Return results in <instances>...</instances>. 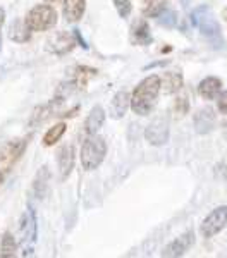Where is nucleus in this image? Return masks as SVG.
<instances>
[{
  "mask_svg": "<svg viewBox=\"0 0 227 258\" xmlns=\"http://www.w3.org/2000/svg\"><path fill=\"white\" fill-rule=\"evenodd\" d=\"M74 45H76V38H74V35H71V33H65V31L57 33L52 40H48V50H52V52H55V53L71 52V50L74 48Z\"/></svg>",
  "mask_w": 227,
  "mask_h": 258,
  "instance_id": "f8f14e48",
  "label": "nucleus"
},
{
  "mask_svg": "<svg viewBox=\"0 0 227 258\" xmlns=\"http://www.w3.org/2000/svg\"><path fill=\"white\" fill-rule=\"evenodd\" d=\"M74 160H76V153H74V148L71 145H64V147L59 148V152H57V165H59V174L62 181L67 179L69 174L72 172Z\"/></svg>",
  "mask_w": 227,
  "mask_h": 258,
  "instance_id": "1a4fd4ad",
  "label": "nucleus"
},
{
  "mask_svg": "<svg viewBox=\"0 0 227 258\" xmlns=\"http://www.w3.org/2000/svg\"><path fill=\"white\" fill-rule=\"evenodd\" d=\"M97 74V71L95 69H90V68H78L76 69V78H74V85H76V88H80V86H85L86 81L90 80L92 76Z\"/></svg>",
  "mask_w": 227,
  "mask_h": 258,
  "instance_id": "5701e85b",
  "label": "nucleus"
},
{
  "mask_svg": "<svg viewBox=\"0 0 227 258\" xmlns=\"http://www.w3.org/2000/svg\"><path fill=\"white\" fill-rule=\"evenodd\" d=\"M222 16H224V19L227 21V7H225V9H224V14H222Z\"/></svg>",
  "mask_w": 227,
  "mask_h": 258,
  "instance_id": "c756f323",
  "label": "nucleus"
},
{
  "mask_svg": "<svg viewBox=\"0 0 227 258\" xmlns=\"http://www.w3.org/2000/svg\"><path fill=\"white\" fill-rule=\"evenodd\" d=\"M21 236H23V255H31L33 244L36 241V217L33 209H28L26 214L23 215V222H21Z\"/></svg>",
  "mask_w": 227,
  "mask_h": 258,
  "instance_id": "423d86ee",
  "label": "nucleus"
},
{
  "mask_svg": "<svg viewBox=\"0 0 227 258\" xmlns=\"http://www.w3.org/2000/svg\"><path fill=\"white\" fill-rule=\"evenodd\" d=\"M227 227V207H217L210 212L208 215L203 219L200 226V232L203 238H213L218 232H222Z\"/></svg>",
  "mask_w": 227,
  "mask_h": 258,
  "instance_id": "39448f33",
  "label": "nucleus"
},
{
  "mask_svg": "<svg viewBox=\"0 0 227 258\" xmlns=\"http://www.w3.org/2000/svg\"><path fill=\"white\" fill-rule=\"evenodd\" d=\"M159 21L164 24V26H174L176 24V16H174V12H171V11H162L159 14Z\"/></svg>",
  "mask_w": 227,
  "mask_h": 258,
  "instance_id": "393cba45",
  "label": "nucleus"
},
{
  "mask_svg": "<svg viewBox=\"0 0 227 258\" xmlns=\"http://www.w3.org/2000/svg\"><path fill=\"white\" fill-rule=\"evenodd\" d=\"M65 129H67L65 122H59V124H55V126H52L43 136V145H45V147H52V145H55L57 141L64 136Z\"/></svg>",
  "mask_w": 227,
  "mask_h": 258,
  "instance_id": "aec40b11",
  "label": "nucleus"
},
{
  "mask_svg": "<svg viewBox=\"0 0 227 258\" xmlns=\"http://www.w3.org/2000/svg\"><path fill=\"white\" fill-rule=\"evenodd\" d=\"M0 50H2V36H0Z\"/></svg>",
  "mask_w": 227,
  "mask_h": 258,
  "instance_id": "7c9ffc66",
  "label": "nucleus"
},
{
  "mask_svg": "<svg viewBox=\"0 0 227 258\" xmlns=\"http://www.w3.org/2000/svg\"><path fill=\"white\" fill-rule=\"evenodd\" d=\"M9 38L18 43H24L31 38V30L26 24V19H16L9 28Z\"/></svg>",
  "mask_w": 227,
  "mask_h": 258,
  "instance_id": "a211bd4d",
  "label": "nucleus"
},
{
  "mask_svg": "<svg viewBox=\"0 0 227 258\" xmlns=\"http://www.w3.org/2000/svg\"><path fill=\"white\" fill-rule=\"evenodd\" d=\"M114 6H115V11L121 18H129L131 11H133V6H131V0H114Z\"/></svg>",
  "mask_w": 227,
  "mask_h": 258,
  "instance_id": "b1692460",
  "label": "nucleus"
},
{
  "mask_svg": "<svg viewBox=\"0 0 227 258\" xmlns=\"http://www.w3.org/2000/svg\"><path fill=\"white\" fill-rule=\"evenodd\" d=\"M131 105V97L127 91H119V93H115V97L112 98V102H110V107H109V114L112 119H121L126 115L127 109H129Z\"/></svg>",
  "mask_w": 227,
  "mask_h": 258,
  "instance_id": "ddd939ff",
  "label": "nucleus"
},
{
  "mask_svg": "<svg viewBox=\"0 0 227 258\" xmlns=\"http://www.w3.org/2000/svg\"><path fill=\"white\" fill-rule=\"evenodd\" d=\"M47 4H59V2H62V0H45Z\"/></svg>",
  "mask_w": 227,
  "mask_h": 258,
  "instance_id": "cd10ccee",
  "label": "nucleus"
},
{
  "mask_svg": "<svg viewBox=\"0 0 227 258\" xmlns=\"http://www.w3.org/2000/svg\"><path fill=\"white\" fill-rule=\"evenodd\" d=\"M222 91V81L215 76H208L198 85V93L205 100H213Z\"/></svg>",
  "mask_w": 227,
  "mask_h": 258,
  "instance_id": "4468645a",
  "label": "nucleus"
},
{
  "mask_svg": "<svg viewBox=\"0 0 227 258\" xmlns=\"http://www.w3.org/2000/svg\"><path fill=\"white\" fill-rule=\"evenodd\" d=\"M16 249H18V243H16V238L7 232L4 234L2 238V244H0V256L2 258H9V256H14L16 255Z\"/></svg>",
  "mask_w": 227,
  "mask_h": 258,
  "instance_id": "412c9836",
  "label": "nucleus"
},
{
  "mask_svg": "<svg viewBox=\"0 0 227 258\" xmlns=\"http://www.w3.org/2000/svg\"><path fill=\"white\" fill-rule=\"evenodd\" d=\"M162 11H164L162 0H144L143 14L146 16V18H159V14Z\"/></svg>",
  "mask_w": 227,
  "mask_h": 258,
  "instance_id": "4be33fe9",
  "label": "nucleus"
},
{
  "mask_svg": "<svg viewBox=\"0 0 227 258\" xmlns=\"http://www.w3.org/2000/svg\"><path fill=\"white\" fill-rule=\"evenodd\" d=\"M217 109H218L220 114L227 115V90L218 93V97H217Z\"/></svg>",
  "mask_w": 227,
  "mask_h": 258,
  "instance_id": "a878e982",
  "label": "nucleus"
},
{
  "mask_svg": "<svg viewBox=\"0 0 227 258\" xmlns=\"http://www.w3.org/2000/svg\"><path fill=\"white\" fill-rule=\"evenodd\" d=\"M133 41L136 45H148L152 41L150 28L144 21H139L136 26H133Z\"/></svg>",
  "mask_w": 227,
  "mask_h": 258,
  "instance_id": "6ab92c4d",
  "label": "nucleus"
},
{
  "mask_svg": "<svg viewBox=\"0 0 227 258\" xmlns=\"http://www.w3.org/2000/svg\"><path fill=\"white\" fill-rule=\"evenodd\" d=\"M159 93H160V76L152 74V76L144 78L134 88L133 95H131V109L138 115H148L155 109Z\"/></svg>",
  "mask_w": 227,
  "mask_h": 258,
  "instance_id": "f257e3e1",
  "label": "nucleus"
},
{
  "mask_svg": "<svg viewBox=\"0 0 227 258\" xmlns=\"http://www.w3.org/2000/svg\"><path fill=\"white\" fill-rule=\"evenodd\" d=\"M26 24L31 31H48L57 24V11L52 6H35L28 12Z\"/></svg>",
  "mask_w": 227,
  "mask_h": 258,
  "instance_id": "20e7f679",
  "label": "nucleus"
},
{
  "mask_svg": "<svg viewBox=\"0 0 227 258\" xmlns=\"http://www.w3.org/2000/svg\"><path fill=\"white\" fill-rule=\"evenodd\" d=\"M191 21L206 40H210L212 43H215L217 47H220V45L224 43V40H222L220 26H218V23H217V18L208 6H200L198 9L193 11Z\"/></svg>",
  "mask_w": 227,
  "mask_h": 258,
  "instance_id": "f03ea898",
  "label": "nucleus"
},
{
  "mask_svg": "<svg viewBox=\"0 0 227 258\" xmlns=\"http://www.w3.org/2000/svg\"><path fill=\"white\" fill-rule=\"evenodd\" d=\"M215 122H217L215 112L210 109V107L198 110L195 114V127L196 133H200V135H206V133L212 131L215 127Z\"/></svg>",
  "mask_w": 227,
  "mask_h": 258,
  "instance_id": "9b49d317",
  "label": "nucleus"
},
{
  "mask_svg": "<svg viewBox=\"0 0 227 258\" xmlns=\"http://www.w3.org/2000/svg\"><path fill=\"white\" fill-rule=\"evenodd\" d=\"M26 140H14L4 145L2 150H0V164H12L14 160H18L21 153L26 150Z\"/></svg>",
  "mask_w": 227,
  "mask_h": 258,
  "instance_id": "9d476101",
  "label": "nucleus"
},
{
  "mask_svg": "<svg viewBox=\"0 0 227 258\" xmlns=\"http://www.w3.org/2000/svg\"><path fill=\"white\" fill-rule=\"evenodd\" d=\"M107 155V141L102 136L92 135L83 143L81 148V165L85 170H95L102 165Z\"/></svg>",
  "mask_w": 227,
  "mask_h": 258,
  "instance_id": "7ed1b4c3",
  "label": "nucleus"
},
{
  "mask_svg": "<svg viewBox=\"0 0 227 258\" xmlns=\"http://www.w3.org/2000/svg\"><path fill=\"white\" fill-rule=\"evenodd\" d=\"M4 21H6V12H4V9L0 7V28H2Z\"/></svg>",
  "mask_w": 227,
  "mask_h": 258,
  "instance_id": "bb28decb",
  "label": "nucleus"
},
{
  "mask_svg": "<svg viewBox=\"0 0 227 258\" xmlns=\"http://www.w3.org/2000/svg\"><path fill=\"white\" fill-rule=\"evenodd\" d=\"M193 243H195V232H193V231L184 232L183 236L176 238L171 244H167V246H165V249L162 251V256H167V258L183 256L184 253L193 246Z\"/></svg>",
  "mask_w": 227,
  "mask_h": 258,
  "instance_id": "6e6552de",
  "label": "nucleus"
},
{
  "mask_svg": "<svg viewBox=\"0 0 227 258\" xmlns=\"http://www.w3.org/2000/svg\"><path fill=\"white\" fill-rule=\"evenodd\" d=\"M103 122H105V110H103V107H93L85 120V133L88 136L97 135V131L103 126Z\"/></svg>",
  "mask_w": 227,
  "mask_h": 258,
  "instance_id": "2eb2a0df",
  "label": "nucleus"
},
{
  "mask_svg": "<svg viewBox=\"0 0 227 258\" xmlns=\"http://www.w3.org/2000/svg\"><path fill=\"white\" fill-rule=\"evenodd\" d=\"M183 88V76L181 73H176V71H167L162 78H160V90L164 93H176Z\"/></svg>",
  "mask_w": 227,
  "mask_h": 258,
  "instance_id": "dca6fc26",
  "label": "nucleus"
},
{
  "mask_svg": "<svg viewBox=\"0 0 227 258\" xmlns=\"http://www.w3.org/2000/svg\"><path fill=\"white\" fill-rule=\"evenodd\" d=\"M146 141L154 147H160L169 141V122L165 119H154L144 131Z\"/></svg>",
  "mask_w": 227,
  "mask_h": 258,
  "instance_id": "0eeeda50",
  "label": "nucleus"
},
{
  "mask_svg": "<svg viewBox=\"0 0 227 258\" xmlns=\"http://www.w3.org/2000/svg\"><path fill=\"white\" fill-rule=\"evenodd\" d=\"M4 177H6V174L0 172V184H2V182H4Z\"/></svg>",
  "mask_w": 227,
  "mask_h": 258,
  "instance_id": "c85d7f7f",
  "label": "nucleus"
},
{
  "mask_svg": "<svg viewBox=\"0 0 227 258\" xmlns=\"http://www.w3.org/2000/svg\"><path fill=\"white\" fill-rule=\"evenodd\" d=\"M86 9V0H64V18L69 23H76L83 18Z\"/></svg>",
  "mask_w": 227,
  "mask_h": 258,
  "instance_id": "f3484780",
  "label": "nucleus"
}]
</instances>
